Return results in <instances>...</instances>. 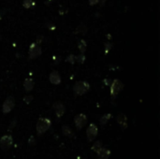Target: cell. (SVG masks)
I'll list each match as a JSON object with an SVG mask.
<instances>
[{
	"label": "cell",
	"mask_w": 160,
	"mask_h": 159,
	"mask_svg": "<svg viewBox=\"0 0 160 159\" xmlns=\"http://www.w3.org/2000/svg\"><path fill=\"white\" fill-rule=\"evenodd\" d=\"M103 82H104V84L105 85H111V80H107V79H105L104 81H103Z\"/></svg>",
	"instance_id": "28"
},
{
	"label": "cell",
	"mask_w": 160,
	"mask_h": 159,
	"mask_svg": "<svg viewBox=\"0 0 160 159\" xmlns=\"http://www.w3.org/2000/svg\"><path fill=\"white\" fill-rule=\"evenodd\" d=\"M34 86H35V81L31 78H26L25 80V81H23V87H25V89L26 92L32 91Z\"/></svg>",
	"instance_id": "13"
},
{
	"label": "cell",
	"mask_w": 160,
	"mask_h": 159,
	"mask_svg": "<svg viewBox=\"0 0 160 159\" xmlns=\"http://www.w3.org/2000/svg\"><path fill=\"white\" fill-rule=\"evenodd\" d=\"M88 1H89V5H90V6H94V5L98 4L99 0H88Z\"/></svg>",
	"instance_id": "26"
},
{
	"label": "cell",
	"mask_w": 160,
	"mask_h": 159,
	"mask_svg": "<svg viewBox=\"0 0 160 159\" xmlns=\"http://www.w3.org/2000/svg\"><path fill=\"white\" fill-rule=\"evenodd\" d=\"M87 32V27L85 25H84V23H81V25L76 28V31L75 33H79V34H86Z\"/></svg>",
	"instance_id": "17"
},
{
	"label": "cell",
	"mask_w": 160,
	"mask_h": 159,
	"mask_svg": "<svg viewBox=\"0 0 160 159\" xmlns=\"http://www.w3.org/2000/svg\"><path fill=\"white\" fill-rule=\"evenodd\" d=\"M28 144H29V146H33V145L36 144V140H35V138H34L33 136H31L30 138H29V139H28Z\"/></svg>",
	"instance_id": "24"
},
{
	"label": "cell",
	"mask_w": 160,
	"mask_h": 159,
	"mask_svg": "<svg viewBox=\"0 0 160 159\" xmlns=\"http://www.w3.org/2000/svg\"><path fill=\"white\" fill-rule=\"evenodd\" d=\"M102 147V142L100 140H97L96 142H95L94 144H93V146H92V151H94V152H97L100 148Z\"/></svg>",
	"instance_id": "19"
},
{
	"label": "cell",
	"mask_w": 160,
	"mask_h": 159,
	"mask_svg": "<svg viewBox=\"0 0 160 159\" xmlns=\"http://www.w3.org/2000/svg\"><path fill=\"white\" fill-rule=\"evenodd\" d=\"M124 89V83L118 79H115L111 81V96L112 98H115L119 94L121 93V91Z\"/></svg>",
	"instance_id": "3"
},
{
	"label": "cell",
	"mask_w": 160,
	"mask_h": 159,
	"mask_svg": "<svg viewBox=\"0 0 160 159\" xmlns=\"http://www.w3.org/2000/svg\"><path fill=\"white\" fill-rule=\"evenodd\" d=\"M13 139L10 135H5L1 139H0V147L3 151H8L12 146Z\"/></svg>",
	"instance_id": "6"
},
{
	"label": "cell",
	"mask_w": 160,
	"mask_h": 159,
	"mask_svg": "<svg viewBox=\"0 0 160 159\" xmlns=\"http://www.w3.org/2000/svg\"><path fill=\"white\" fill-rule=\"evenodd\" d=\"M86 59V57H85V54H80L79 55H75V60L76 62H78L79 64H84V61Z\"/></svg>",
	"instance_id": "20"
},
{
	"label": "cell",
	"mask_w": 160,
	"mask_h": 159,
	"mask_svg": "<svg viewBox=\"0 0 160 159\" xmlns=\"http://www.w3.org/2000/svg\"><path fill=\"white\" fill-rule=\"evenodd\" d=\"M42 41H43V37H42V36H41V37H38V39L36 40V43H38L39 45H40V43L42 42Z\"/></svg>",
	"instance_id": "27"
},
{
	"label": "cell",
	"mask_w": 160,
	"mask_h": 159,
	"mask_svg": "<svg viewBox=\"0 0 160 159\" xmlns=\"http://www.w3.org/2000/svg\"><path fill=\"white\" fill-rule=\"evenodd\" d=\"M15 107V99L13 97H9L6 98V100L3 103V106H2V111L3 113L7 114L9 113H10L11 110H12Z\"/></svg>",
	"instance_id": "5"
},
{
	"label": "cell",
	"mask_w": 160,
	"mask_h": 159,
	"mask_svg": "<svg viewBox=\"0 0 160 159\" xmlns=\"http://www.w3.org/2000/svg\"><path fill=\"white\" fill-rule=\"evenodd\" d=\"M4 14H5V11H4V10H0V20L3 18Z\"/></svg>",
	"instance_id": "30"
},
{
	"label": "cell",
	"mask_w": 160,
	"mask_h": 159,
	"mask_svg": "<svg viewBox=\"0 0 160 159\" xmlns=\"http://www.w3.org/2000/svg\"><path fill=\"white\" fill-rule=\"evenodd\" d=\"M106 1H107V0H99V2H98V3H100V6H101V7H102V6L105 5Z\"/></svg>",
	"instance_id": "29"
},
{
	"label": "cell",
	"mask_w": 160,
	"mask_h": 159,
	"mask_svg": "<svg viewBox=\"0 0 160 159\" xmlns=\"http://www.w3.org/2000/svg\"><path fill=\"white\" fill-rule=\"evenodd\" d=\"M66 62L70 63V64H74L76 62L75 60V55L74 54H69L68 55V57L66 58Z\"/></svg>",
	"instance_id": "21"
},
{
	"label": "cell",
	"mask_w": 160,
	"mask_h": 159,
	"mask_svg": "<svg viewBox=\"0 0 160 159\" xmlns=\"http://www.w3.org/2000/svg\"><path fill=\"white\" fill-rule=\"evenodd\" d=\"M98 133V128L95 123H90L86 129V137L88 141H93L97 138Z\"/></svg>",
	"instance_id": "7"
},
{
	"label": "cell",
	"mask_w": 160,
	"mask_h": 159,
	"mask_svg": "<svg viewBox=\"0 0 160 159\" xmlns=\"http://www.w3.org/2000/svg\"><path fill=\"white\" fill-rule=\"evenodd\" d=\"M90 89V84L87 81H80L76 82L73 86V92L76 96H84Z\"/></svg>",
	"instance_id": "1"
},
{
	"label": "cell",
	"mask_w": 160,
	"mask_h": 159,
	"mask_svg": "<svg viewBox=\"0 0 160 159\" xmlns=\"http://www.w3.org/2000/svg\"><path fill=\"white\" fill-rule=\"evenodd\" d=\"M86 47H87L86 41L84 39H81L78 43V48L81 52V54H84L85 51H86Z\"/></svg>",
	"instance_id": "16"
},
{
	"label": "cell",
	"mask_w": 160,
	"mask_h": 159,
	"mask_svg": "<svg viewBox=\"0 0 160 159\" xmlns=\"http://www.w3.org/2000/svg\"><path fill=\"white\" fill-rule=\"evenodd\" d=\"M33 99H34L33 96L28 95V96H25V97H23V101H25L26 104H30V103L33 101Z\"/></svg>",
	"instance_id": "22"
},
{
	"label": "cell",
	"mask_w": 160,
	"mask_h": 159,
	"mask_svg": "<svg viewBox=\"0 0 160 159\" xmlns=\"http://www.w3.org/2000/svg\"><path fill=\"white\" fill-rule=\"evenodd\" d=\"M77 159H86V158H84V157H82V156H79Z\"/></svg>",
	"instance_id": "31"
},
{
	"label": "cell",
	"mask_w": 160,
	"mask_h": 159,
	"mask_svg": "<svg viewBox=\"0 0 160 159\" xmlns=\"http://www.w3.org/2000/svg\"><path fill=\"white\" fill-rule=\"evenodd\" d=\"M52 126V122L50 119L48 118H39L38 123H37V126H36V129H37V133L39 136L44 134L47 130H49V128Z\"/></svg>",
	"instance_id": "2"
},
{
	"label": "cell",
	"mask_w": 160,
	"mask_h": 159,
	"mask_svg": "<svg viewBox=\"0 0 160 159\" xmlns=\"http://www.w3.org/2000/svg\"><path fill=\"white\" fill-rule=\"evenodd\" d=\"M34 5H35V3L33 0H23V7L25 9H31Z\"/></svg>",
	"instance_id": "18"
},
{
	"label": "cell",
	"mask_w": 160,
	"mask_h": 159,
	"mask_svg": "<svg viewBox=\"0 0 160 159\" xmlns=\"http://www.w3.org/2000/svg\"><path fill=\"white\" fill-rule=\"evenodd\" d=\"M42 54V50H41L40 45H39L38 43H32L29 47V51H28V57L29 59H36L41 55Z\"/></svg>",
	"instance_id": "4"
},
{
	"label": "cell",
	"mask_w": 160,
	"mask_h": 159,
	"mask_svg": "<svg viewBox=\"0 0 160 159\" xmlns=\"http://www.w3.org/2000/svg\"><path fill=\"white\" fill-rule=\"evenodd\" d=\"M111 48H112V44H111V43H110V42L105 43V54H108L110 50H111Z\"/></svg>",
	"instance_id": "23"
},
{
	"label": "cell",
	"mask_w": 160,
	"mask_h": 159,
	"mask_svg": "<svg viewBox=\"0 0 160 159\" xmlns=\"http://www.w3.org/2000/svg\"><path fill=\"white\" fill-rule=\"evenodd\" d=\"M112 117V115L111 113H106L104 114L103 116L100 117V119H99V123H100V125L101 126H105L108 123V122L111 120V118Z\"/></svg>",
	"instance_id": "15"
},
{
	"label": "cell",
	"mask_w": 160,
	"mask_h": 159,
	"mask_svg": "<svg viewBox=\"0 0 160 159\" xmlns=\"http://www.w3.org/2000/svg\"><path fill=\"white\" fill-rule=\"evenodd\" d=\"M116 121L120 125L122 129H127V118L126 114H124V113L118 114L116 117Z\"/></svg>",
	"instance_id": "12"
},
{
	"label": "cell",
	"mask_w": 160,
	"mask_h": 159,
	"mask_svg": "<svg viewBox=\"0 0 160 159\" xmlns=\"http://www.w3.org/2000/svg\"><path fill=\"white\" fill-rule=\"evenodd\" d=\"M53 109H55V115L57 118H61V117L65 114V113H66V108H65L64 104L59 101L53 104Z\"/></svg>",
	"instance_id": "9"
},
{
	"label": "cell",
	"mask_w": 160,
	"mask_h": 159,
	"mask_svg": "<svg viewBox=\"0 0 160 159\" xmlns=\"http://www.w3.org/2000/svg\"><path fill=\"white\" fill-rule=\"evenodd\" d=\"M16 123H17V121L14 119V120H12V122H11L10 123H9V130H11V129H13V127H15V126H16Z\"/></svg>",
	"instance_id": "25"
},
{
	"label": "cell",
	"mask_w": 160,
	"mask_h": 159,
	"mask_svg": "<svg viewBox=\"0 0 160 159\" xmlns=\"http://www.w3.org/2000/svg\"><path fill=\"white\" fill-rule=\"evenodd\" d=\"M49 81L53 85H58L61 83V77L60 74H59L56 70H53L49 75Z\"/></svg>",
	"instance_id": "10"
},
{
	"label": "cell",
	"mask_w": 160,
	"mask_h": 159,
	"mask_svg": "<svg viewBox=\"0 0 160 159\" xmlns=\"http://www.w3.org/2000/svg\"><path fill=\"white\" fill-rule=\"evenodd\" d=\"M62 133L64 136H66L68 138H72L74 136V133L72 131V129H71L68 126H62Z\"/></svg>",
	"instance_id": "14"
},
{
	"label": "cell",
	"mask_w": 160,
	"mask_h": 159,
	"mask_svg": "<svg viewBox=\"0 0 160 159\" xmlns=\"http://www.w3.org/2000/svg\"><path fill=\"white\" fill-rule=\"evenodd\" d=\"M74 123H75V126L78 130H81V128H84V126L86 125L87 123V117L84 113H80L78 115L75 116L74 118Z\"/></svg>",
	"instance_id": "8"
},
{
	"label": "cell",
	"mask_w": 160,
	"mask_h": 159,
	"mask_svg": "<svg viewBox=\"0 0 160 159\" xmlns=\"http://www.w3.org/2000/svg\"><path fill=\"white\" fill-rule=\"evenodd\" d=\"M97 155L98 159H108L111 156V151L107 148H104L102 146L101 148L97 152Z\"/></svg>",
	"instance_id": "11"
}]
</instances>
